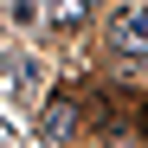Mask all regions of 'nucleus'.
<instances>
[{
  "label": "nucleus",
  "mask_w": 148,
  "mask_h": 148,
  "mask_svg": "<svg viewBox=\"0 0 148 148\" xmlns=\"http://www.w3.org/2000/svg\"><path fill=\"white\" fill-rule=\"evenodd\" d=\"M142 129H148V116H142Z\"/></svg>",
  "instance_id": "obj_3"
},
{
  "label": "nucleus",
  "mask_w": 148,
  "mask_h": 148,
  "mask_svg": "<svg viewBox=\"0 0 148 148\" xmlns=\"http://www.w3.org/2000/svg\"><path fill=\"white\" fill-rule=\"evenodd\" d=\"M71 116H77V110H71L64 97H58V103L45 110V135H52V142H71Z\"/></svg>",
  "instance_id": "obj_2"
},
{
  "label": "nucleus",
  "mask_w": 148,
  "mask_h": 148,
  "mask_svg": "<svg viewBox=\"0 0 148 148\" xmlns=\"http://www.w3.org/2000/svg\"><path fill=\"white\" fill-rule=\"evenodd\" d=\"M110 39H116V52L148 58V7H122V13L110 19Z\"/></svg>",
  "instance_id": "obj_1"
}]
</instances>
